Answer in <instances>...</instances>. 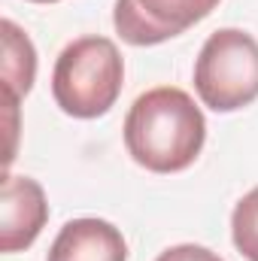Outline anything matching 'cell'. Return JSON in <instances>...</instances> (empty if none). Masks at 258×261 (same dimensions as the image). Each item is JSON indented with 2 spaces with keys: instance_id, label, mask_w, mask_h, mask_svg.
Segmentation results:
<instances>
[{
  "instance_id": "cell-2",
  "label": "cell",
  "mask_w": 258,
  "mask_h": 261,
  "mask_svg": "<svg viewBox=\"0 0 258 261\" xmlns=\"http://www.w3.org/2000/svg\"><path fill=\"white\" fill-rule=\"evenodd\" d=\"M125 85V61L110 37L67 43L52 70V97L73 119L107 116Z\"/></svg>"
},
{
  "instance_id": "cell-4",
  "label": "cell",
  "mask_w": 258,
  "mask_h": 261,
  "mask_svg": "<svg viewBox=\"0 0 258 261\" xmlns=\"http://www.w3.org/2000/svg\"><path fill=\"white\" fill-rule=\"evenodd\" d=\"M219 0H116L113 24L128 46H158L203 21Z\"/></svg>"
},
{
  "instance_id": "cell-1",
  "label": "cell",
  "mask_w": 258,
  "mask_h": 261,
  "mask_svg": "<svg viewBox=\"0 0 258 261\" xmlns=\"http://www.w3.org/2000/svg\"><path fill=\"white\" fill-rule=\"evenodd\" d=\"M207 140V119L189 91L158 85L143 91L125 116V149L152 173L192 167Z\"/></svg>"
},
{
  "instance_id": "cell-8",
  "label": "cell",
  "mask_w": 258,
  "mask_h": 261,
  "mask_svg": "<svg viewBox=\"0 0 258 261\" xmlns=\"http://www.w3.org/2000/svg\"><path fill=\"white\" fill-rule=\"evenodd\" d=\"M231 240L246 261H258V186L240 197L231 213Z\"/></svg>"
},
{
  "instance_id": "cell-7",
  "label": "cell",
  "mask_w": 258,
  "mask_h": 261,
  "mask_svg": "<svg viewBox=\"0 0 258 261\" xmlns=\"http://www.w3.org/2000/svg\"><path fill=\"white\" fill-rule=\"evenodd\" d=\"M0 34H3V61H0L3 91H6V97L21 100L34 88V79H37V49H34L31 37L12 18H3Z\"/></svg>"
},
{
  "instance_id": "cell-5",
  "label": "cell",
  "mask_w": 258,
  "mask_h": 261,
  "mask_svg": "<svg viewBox=\"0 0 258 261\" xmlns=\"http://www.w3.org/2000/svg\"><path fill=\"white\" fill-rule=\"evenodd\" d=\"M49 222V200L37 179L31 176H3L0 192V252L12 255L28 249Z\"/></svg>"
},
{
  "instance_id": "cell-6",
  "label": "cell",
  "mask_w": 258,
  "mask_h": 261,
  "mask_svg": "<svg viewBox=\"0 0 258 261\" xmlns=\"http://www.w3.org/2000/svg\"><path fill=\"white\" fill-rule=\"evenodd\" d=\"M46 261H128V243L107 219H70L52 240Z\"/></svg>"
},
{
  "instance_id": "cell-9",
  "label": "cell",
  "mask_w": 258,
  "mask_h": 261,
  "mask_svg": "<svg viewBox=\"0 0 258 261\" xmlns=\"http://www.w3.org/2000/svg\"><path fill=\"white\" fill-rule=\"evenodd\" d=\"M155 261H225L219 252L207 249V246H197V243H179V246H170L164 249Z\"/></svg>"
},
{
  "instance_id": "cell-3",
  "label": "cell",
  "mask_w": 258,
  "mask_h": 261,
  "mask_svg": "<svg viewBox=\"0 0 258 261\" xmlns=\"http://www.w3.org/2000/svg\"><path fill=\"white\" fill-rule=\"evenodd\" d=\"M194 91L213 113H237L258 100V40L243 28H219L194 61Z\"/></svg>"
},
{
  "instance_id": "cell-10",
  "label": "cell",
  "mask_w": 258,
  "mask_h": 261,
  "mask_svg": "<svg viewBox=\"0 0 258 261\" xmlns=\"http://www.w3.org/2000/svg\"><path fill=\"white\" fill-rule=\"evenodd\" d=\"M31 3H58V0H31Z\"/></svg>"
}]
</instances>
